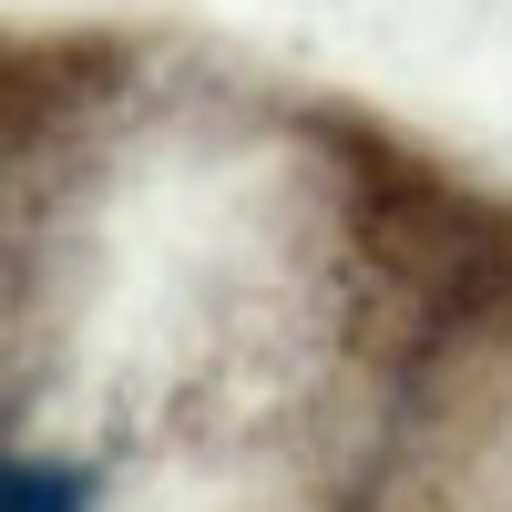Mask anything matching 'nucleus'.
Instances as JSON below:
<instances>
[{
	"instance_id": "1",
	"label": "nucleus",
	"mask_w": 512,
	"mask_h": 512,
	"mask_svg": "<svg viewBox=\"0 0 512 512\" xmlns=\"http://www.w3.org/2000/svg\"><path fill=\"white\" fill-rule=\"evenodd\" d=\"M11 512H82L72 472H11Z\"/></svg>"
}]
</instances>
